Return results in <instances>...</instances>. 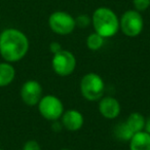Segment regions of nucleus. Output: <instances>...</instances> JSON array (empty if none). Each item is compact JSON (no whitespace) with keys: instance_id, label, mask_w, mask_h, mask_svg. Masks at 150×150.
<instances>
[{"instance_id":"1","label":"nucleus","mask_w":150,"mask_h":150,"mask_svg":"<svg viewBox=\"0 0 150 150\" xmlns=\"http://www.w3.org/2000/svg\"><path fill=\"white\" fill-rule=\"evenodd\" d=\"M29 50L28 37L16 28H8L0 33V54L5 62L21 61Z\"/></svg>"},{"instance_id":"2","label":"nucleus","mask_w":150,"mask_h":150,"mask_svg":"<svg viewBox=\"0 0 150 150\" xmlns=\"http://www.w3.org/2000/svg\"><path fill=\"white\" fill-rule=\"evenodd\" d=\"M92 23L95 31L102 37H112L118 32L119 21L113 11L108 7H99L94 11Z\"/></svg>"},{"instance_id":"3","label":"nucleus","mask_w":150,"mask_h":150,"mask_svg":"<svg viewBox=\"0 0 150 150\" xmlns=\"http://www.w3.org/2000/svg\"><path fill=\"white\" fill-rule=\"evenodd\" d=\"M104 80L96 73H88L84 75L80 81L81 95L88 101L100 100L104 94Z\"/></svg>"},{"instance_id":"4","label":"nucleus","mask_w":150,"mask_h":150,"mask_svg":"<svg viewBox=\"0 0 150 150\" xmlns=\"http://www.w3.org/2000/svg\"><path fill=\"white\" fill-rule=\"evenodd\" d=\"M144 21L141 13L136 9L127 11L121 16L119 21V28L123 34L129 37H136L143 31Z\"/></svg>"},{"instance_id":"5","label":"nucleus","mask_w":150,"mask_h":150,"mask_svg":"<svg viewBox=\"0 0 150 150\" xmlns=\"http://www.w3.org/2000/svg\"><path fill=\"white\" fill-rule=\"evenodd\" d=\"M48 25L52 32L59 35H68L76 27L75 19L65 11H54L48 18Z\"/></svg>"},{"instance_id":"6","label":"nucleus","mask_w":150,"mask_h":150,"mask_svg":"<svg viewBox=\"0 0 150 150\" xmlns=\"http://www.w3.org/2000/svg\"><path fill=\"white\" fill-rule=\"evenodd\" d=\"M37 105L40 114L47 120H58L64 113V106L62 101L52 95L42 97Z\"/></svg>"},{"instance_id":"7","label":"nucleus","mask_w":150,"mask_h":150,"mask_svg":"<svg viewBox=\"0 0 150 150\" xmlns=\"http://www.w3.org/2000/svg\"><path fill=\"white\" fill-rule=\"evenodd\" d=\"M52 69L60 76H68L72 74L76 67V59L74 54L68 50H60L54 54L52 61Z\"/></svg>"},{"instance_id":"8","label":"nucleus","mask_w":150,"mask_h":150,"mask_svg":"<svg viewBox=\"0 0 150 150\" xmlns=\"http://www.w3.org/2000/svg\"><path fill=\"white\" fill-rule=\"evenodd\" d=\"M21 98L28 106H35L42 98V86L36 80H28L21 88Z\"/></svg>"},{"instance_id":"9","label":"nucleus","mask_w":150,"mask_h":150,"mask_svg":"<svg viewBox=\"0 0 150 150\" xmlns=\"http://www.w3.org/2000/svg\"><path fill=\"white\" fill-rule=\"evenodd\" d=\"M99 111L107 119H114L120 113V104L113 97H105L99 103Z\"/></svg>"},{"instance_id":"10","label":"nucleus","mask_w":150,"mask_h":150,"mask_svg":"<svg viewBox=\"0 0 150 150\" xmlns=\"http://www.w3.org/2000/svg\"><path fill=\"white\" fill-rule=\"evenodd\" d=\"M83 122V115L75 109H70V110L63 113L62 115V125L68 131H78L82 127Z\"/></svg>"},{"instance_id":"11","label":"nucleus","mask_w":150,"mask_h":150,"mask_svg":"<svg viewBox=\"0 0 150 150\" xmlns=\"http://www.w3.org/2000/svg\"><path fill=\"white\" fill-rule=\"evenodd\" d=\"M131 150H150V134L145 131L135 133L129 140Z\"/></svg>"},{"instance_id":"12","label":"nucleus","mask_w":150,"mask_h":150,"mask_svg":"<svg viewBox=\"0 0 150 150\" xmlns=\"http://www.w3.org/2000/svg\"><path fill=\"white\" fill-rule=\"evenodd\" d=\"M16 77V69L8 62L0 63V88H5L13 81Z\"/></svg>"},{"instance_id":"13","label":"nucleus","mask_w":150,"mask_h":150,"mask_svg":"<svg viewBox=\"0 0 150 150\" xmlns=\"http://www.w3.org/2000/svg\"><path fill=\"white\" fill-rule=\"evenodd\" d=\"M125 122L127 123V125L131 127V129L134 133H138V132H141L144 129L145 117L139 112H133L132 114H129Z\"/></svg>"},{"instance_id":"14","label":"nucleus","mask_w":150,"mask_h":150,"mask_svg":"<svg viewBox=\"0 0 150 150\" xmlns=\"http://www.w3.org/2000/svg\"><path fill=\"white\" fill-rule=\"evenodd\" d=\"M134 132L131 129V127L127 125V122H120L115 127L114 135L120 141H129L132 137L134 136Z\"/></svg>"},{"instance_id":"15","label":"nucleus","mask_w":150,"mask_h":150,"mask_svg":"<svg viewBox=\"0 0 150 150\" xmlns=\"http://www.w3.org/2000/svg\"><path fill=\"white\" fill-rule=\"evenodd\" d=\"M104 44V37L98 34L97 32L92 33L86 38V45L91 50H98Z\"/></svg>"},{"instance_id":"16","label":"nucleus","mask_w":150,"mask_h":150,"mask_svg":"<svg viewBox=\"0 0 150 150\" xmlns=\"http://www.w3.org/2000/svg\"><path fill=\"white\" fill-rule=\"evenodd\" d=\"M75 23L79 28H86L88 27L90 24L92 23V19L88 15H79L75 19Z\"/></svg>"},{"instance_id":"17","label":"nucleus","mask_w":150,"mask_h":150,"mask_svg":"<svg viewBox=\"0 0 150 150\" xmlns=\"http://www.w3.org/2000/svg\"><path fill=\"white\" fill-rule=\"evenodd\" d=\"M133 4L137 11H144L150 6V0H133Z\"/></svg>"},{"instance_id":"18","label":"nucleus","mask_w":150,"mask_h":150,"mask_svg":"<svg viewBox=\"0 0 150 150\" xmlns=\"http://www.w3.org/2000/svg\"><path fill=\"white\" fill-rule=\"evenodd\" d=\"M23 150H41L39 143L35 140H29L23 146Z\"/></svg>"},{"instance_id":"19","label":"nucleus","mask_w":150,"mask_h":150,"mask_svg":"<svg viewBox=\"0 0 150 150\" xmlns=\"http://www.w3.org/2000/svg\"><path fill=\"white\" fill-rule=\"evenodd\" d=\"M50 52L54 54L60 52V50H62V47H61L60 43H58V42H52L50 45Z\"/></svg>"},{"instance_id":"20","label":"nucleus","mask_w":150,"mask_h":150,"mask_svg":"<svg viewBox=\"0 0 150 150\" xmlns=\"http://www.w3.org/2000/svg\"><path fill=\"white\" fill-rule=\"evenodd\" d=\"M62 127H63V125H61L58 120H54V123H52V129H54V132H60L61 129H62Z\"/></svg>"},{"instance_id":"21","label":"nucleus","mask_w":150,"mask_h":150,"mask_svg":"<svg viewBox=\"0 0 150 150\" xmlns=\"http://www.w3.org/2000/svg\"><path fill=\"white\" fill-rule=\"evenodd\" d=\"M144 129H145V132L150 134V116L145 120V127H144Z\"/></svg>"},{"instance_id":"22","label":"nucleus","mask_w":150,"mask_h":150,"mask_svg":"<svg viewBox=\"0 0 150 150\" xmlns=\"http://www.w3.org/2000/svg\"><path fill=\"white\" fill-rule=\"evenodd\" d=\"M61 150H71V149H68V148H64V149H61Z\"/></svg>"},{"instance_id":"23","label":"nucleus","mask_w":150,"mask_h":150,"mask_svg":"<svg viewBox=\"0 0 150 150\" xmlns=\"http://www.w3.org/2000/svg\"><path fill=\"white\" fill-rule=\"evenodd\" d=\"M0 150H3V149H2V148H0Z\"/></svg>"}]
</instances>
